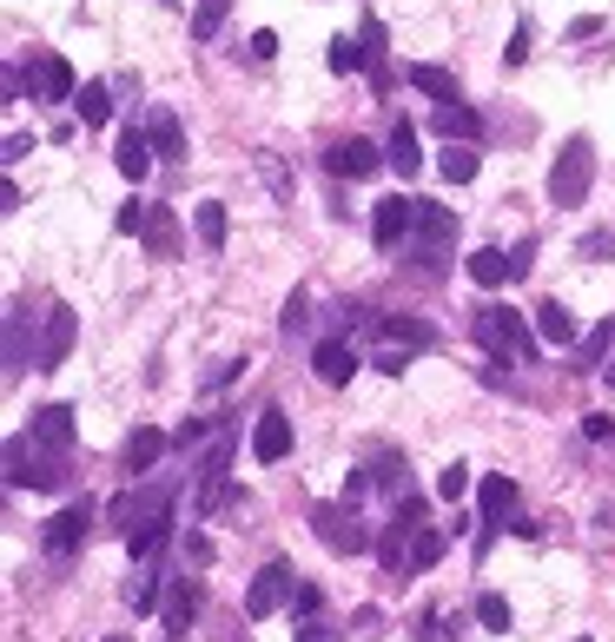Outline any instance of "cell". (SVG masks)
<instances>
[{
  "label": "cell",
  "mask_w": 615,
  "mask_h": 642,
  "mask_svg": "<svg viewBox=\"0 0 615 642\" xmlns=\"http://www.w3.org/2000/svg\"><path fill=\"white\" fill-rule=\"evenodd\" d=\"M7 484H13V491H60V484H66V464H60L53 444H40V438L26 431V438L7 444Z\"/></svg>",
  "instance_id": "1"
},
{
  "label": "cell",
  "mask_w": 615,
  "mask_h": 642,
  "mask_svg": "<svg viewBox=\"0 0 615 642\" xmlns=\"http://www.w3.org/2000/svg\"><path fill=\"white\" fill-rule=\"evenodd\" d=\"M590 186H596V146H590V133H576V139L556 152V166H550V199H556V206H583Z\"/></svg>",
  "instance_id": "2"
},
{
  "label": "cell",
  "mask_w": 615,
  "mask_h": 642,
  "mask_svg": "<svg viewBox=\"0 0 615 642\" xmlns=\"http://www.w3.org/2000/svg\"><path fill=\"white\" fill-rule=\"evenodd\" d=\"M457 239V212L450 206H437V199H424V212H417V232L404 239V252L417 259V272H437V259H444V245Z\"/></svg>",
  "instance_id": "3"
},
{
  "label": "cell",
  "mask_w": 615,
  "mask_h": 642,
  "mask_svg": "<svg viewBox=\"0 0 615 642\" xmlns=\"http://www.w3.org/2000/svg\"><path fill=\"white\" fill-rule=\"evenodd\" d=\"M477 345H484L490 358H537L530 325H523L517 312H497V305H484V312H477Z\"/></svg>",
  "instance_id": "4"
},
{
  "label": "cell",
  "mask_w": 615,
  "mask_h": 642,
  "mask_svg": "<svg viewBox=\"0 0 615 642\" xmlns=\"http://www.w3.org/2000/svg\"><path fill=\"white\" fill-rule=\"evenodd\" d=\"M311 530H318V544H325L331 557L371 550V530L358 524V504H318V511H311Z\"/></svg>",
  "instance_id": "5"
},
{
  "label": "cell",
  "mask_w": 615,
  "mask_h": 642,
  "mask_svg": "<svg viewBox=\"0 0 615 642\" xmlns=\"http://www.w3.org/2000/svg\"><path fill=\"white\" fill-rule=\"evenodd\" d=\"M298 597V577H291V564H265L258 577H252V590H245V617L252 623H265L272 610H285Z\"/></svg>",
  "instance_id": "6"
},
{
  "label": "cell",
  "mask_w": 615,
  "mask_h": 642,
  "mask_svg": "<svg viewBox=\"0 0 615 642\" xmlns=\"http://www.w3.org/2000/svg\"><path fill=\"white\" fill-rule=\"evenodd\" d=\"M417 212H424V199H378V212H371V239L384 245V252H397L411 232H417Z\"/></svg>",
  "instance_id": "7"
},
{
  "label": "cell",
  "mask_w": 615,
  "mask_h": 642,
  "mask_svg": "<svg viewBox=\"0 0 615 642\" xmlns=\"http://www.w3.org/2000/svg\"><path fill=\"white\" fill-rule=\"evenodd\" d=\"M73 338H79V318H73V305H46V331H40L33 371H60V365H66V351H73Z\"/></svg>",
  "instance_id": "8"
},
{
  "label": "cell",
  "mask_w": 615,
  "mask_h": 642,
  "mask_svg": "<svg viewBox=\"0 0 615 642\" xmlns=\"http://www.w3.org/2000/svg\"><path fill=\"white\" fill-rule=\"evenodd\" d=\"M86 537H93V504H66V511L46 524V537H40V544H46L53 557H73Z\"/></svg>",
  "instance_id": "9"
},
{
  "label": "cell",
  "mask_w": 615,
  "mask_h": 642,
  "mask_svg": "<svg viewBox=\"0 0 615 642\" xmlns=\"http://www.w3.org/2000/svg\"><path fill=\"white\" fill-rule=\"evenodd\" d=\"M26 80H33V93H40V99H73V93H79L73 60H66V53H40V60L26 66Z\"/></svg>",
  "instance_id": "10"
},
{
  "label": "cell",
  "mask_w": 615,
  "mask_h": 642,
  "mask_svg": "<svg viewBox=\"0 0 615 642\" xmlns=\"http://www.w3.org/2000/svg\"><path fill=\"white\" fill-rule=\"evenodd\" d=\"M325 166H331L338 179H371V172L384 166V152H378L371 139H358V133H351V139H338V146L325 152Z\"/></svg>",
  "instance_id": "11"
},
{
  "label": "cell",
  "mask_w": 615,
  "mask_h": 642,
  "mask_svg": "<svg viewBox=\"0 0 615 642\" xmlns=\"http://www.w3.org/2000/svg\"><path fill=\"white\" fill-rule=\"evenodd\" d=\"M252 457H258V464H285V457H291V418H285V411H258V424H252Z\"/></svg>",
  "instance_id": "12"
},
{
  "label": "cell",
  "mask_w": 615,
  "mask_h": 642,
  "mask_svg": "<svg viewBox=\"0 0 615 642\" xmlns=\"http://www.w3.org/2000/svg\"><path fill=\"white\" fill-rule=\"evenodd\" d=\"M192 617H199V590L179 577V583L166 590V610H159V623H166V642H185V636H192Z\"/></svg>",
  "instance_id": "13"
},
{
  "label": "cell",
  "mask_w": 615,
  "mask_h": 642,
  "mask_svg": "<svg viewBox=\"0 0 615 642\" xmlns=\"http://www.w3.org/2000/svg\"><path fill=\"white\" fill-rule=\"evenodd\" d=\"M113 166H119V172H126L132 186H139V179L152 172V133H139V119H132V126L119 133V146H113Z\"/></svg>",
  "instance_id": "14"
},
{
  "label": "cell",
  "mask_w": 615,
  "mask_h": 642,
  "mask_svg": "<svg viewBox=\"0 0 615 642\" xmlns=\"http://www.w3.org/2000/svg\"><path fill=\"white\" fill-rule=\"evenodd\" d=\"M139 239H146V252H152V259H179V219H172V206H146Z\"/></svg>",
  "instance_id": "15"
},
{
  "label": "cell",
  "mask_w": 615,
  "mask_h": 642,
  "mask_svg": "<svg viewBox=\"0 0 615 642\" xmlns=\"http://www.w3.org/2000/svg\"><path fill=\"white\" fill-rule=\"evenodd\" d=\"M404 80H411L417 93H431L437 106H444V99H464V93H457V73H450V66H431V60H411V66H404Z\"/></svg>",
  "instance_id": "16"
},
{
  "label": "cell",
  "mask_w": 615,
  "mask_h": 642,
  "mask_svg": "<svg viewBox=\"0 0 615 642\" xmlns=\"http://www.w3.org/2000/svg\"><path fill=\"white\" fill-rule=\"evenodd\" d=\"M537 338H543V345H576V312H570L563 298H543V305H537Z\"/></svg>",
  "instance_id": "17"
},
{
  "label": "cell",
  "mask_w": 615,
  "mask_h": 642,
  "mask_svg": "<svg viewBox=\"0 0 615 642\" xmlns=\"http://www.w3.org/2000/svg\"><path fill=\"white\" fill-rule=\"evenodd\" d=\"M431 126H437L444 139H477V133H484V119H477V106H464V99H444V106L431 113Z\"/></svg>",
  "instance_id": "18"
},
{
  "label": "cell",
  "mask_w": 615,
  "mask_h": 642,
  "mask_svg": "<svg viewBox=\"0 0 615 642\" xmlns=\"http://www.w3.org/2000/svg\"><path fill=\"white\" fill-rule=\"evenodd\" d=\"M378 338L384 345H404V351H431L437 345V331L424 318H378Z\"/></svg>",
  "instance_id": "19"
},
{
  "label": "cell",
  "mask_w": 615,
  "mask_h": 642,
  "mask_svg": "<svg viewBox=\"0 0 615 642\" xmlns=\"http://www.w3.org/2000/svg\"><path fill=\"white\" fill-rule=\"evenodd\" d=\"M311 371H318L325 385H351V371H358V358H351V345H338V338H325V345L311 351Z\"/></svg>",
  "instance_id": "20"
},
{
  "label": "cell",
  "mask_w": 615,
  "mask_h": 642,
  "mask_svg": "<svg viewBox=\"0 0 615 642\" xmlns=\"http://www.w3.org/2000/svg\"><path fill=\"white\" fill-rule=\"evenodd\" d=\"M33 438L53 444V451H73V404H46V411H33Z\"/></svg>",
  "instance_id": "21"
},
{
  "label": "cell",
  "mask_w": 615,
  "mask_h": 642,
  "mask_svg": "<svg viewBox=\"0 0 615 642\" xmlns=\"http://www.w3.org/2000/svg\"><path fill=\"white\" fill-rule=\"evenodd\" d=\"M464 272L484 285V292H497V285H510V252H497V245H484V252H470L464 259Z\"/></svg>",
  "instance_id": "22"
},
{
  "label": "cell",
  "mask_w": 615,
  "mask_h": 642,
  "mask_svg": "<svg viewBox=\"0 0 615 642\" xmlns=\"http://www.w3.org/2000/svg\"><path fill=\"white\" fill-rule=\"evenodd\" d=\"M477 504H484V530H497V524H503V517L517 511V484H510V477H484Z\"/></svg>",
  "instance_id": "23"
},
{
  "label": "cell",
  "mask_w": 615,
  "mask_h": 642,
  "mask_svg": "<svg viewBox=\"0 0 615 642\" xmlns=\"http://www.w3.org/2000/svg\"><path fill=\"white\" fill-rule=\"evenodd\" d=\"M384 166H391V172H404V179H411V172L424 166V152H417V133H411L404 119L391 126V146H384Z\"/></svg>",
  "instance_id": "24"
},
{
  "label": "cell",
  "mask_w": 615,
  "mask_h": 642,
  "mask_svg": "<svg viewBox=\"0 0 615 642\" xmlns=\"http://www.w3.org/2000/svg\"><path fill=\"white\" fill-rule=\"evenodd\" d=\"M477 166H484V159L470 152V139H450V146L437 152V172H444L450 186H470V179H477Z\"/></svg>",
  "instance_id": "25"
},
{
  "label": "cell",
  "mask_w": 615,
  "mask_h": 642,
  "mask_svg": "<svg viewBox=\"0 0 615 642\" xmlns=\"http://www.w3.org/2000/svg\"><path fill=\"white\" fill-rule=\"evenodd\" d=\"M444 564V530H431V524H417V537H411V564H404V577H424V570H437Z\"/></svg>",
  "instance_id": "26"
},
{
  "label": "cell",
  "mask_w": 615,
  "mask_h": 642,
  "mask_svg": "<svg viewBox=\"0 0 615 642\" xmlns=\"http://www.w3.org/2000/svg\"><path fill=\"white\" fill-rule=\"evenodd\" d=\"M73 113H79V126H106V119H113V86H99V80L79 86V93H73Z\"/></svg>",
  "instance_id": "27"
},
{
  "label": "cell",
  "mask_w": 615,
  "mask_h": 642,
  "mask_svg": "<svg viewBox=\"0 0 615 642\" xmlns=\"http://www.w3.org/2000/svg\"><path fill=\"white\" fill-rule=\"evenodd\" d=\"M146 133H152V152H159V159H185V133H179V119H172V113H152V119H146Z\"/></svg>",
  "instance_id": "28"
},
{
  "label": "cell",
  "mask_w": 615,
  "mask_h": 642,
  "mask_svg": "<svg viewBox=\"0 0 615 642\" xmlns=\"http://www.w3.org/2000/svg\"><path fill=\"white\" fill-rule=\"evenodd\" d=\"M26 365H33V358H26V312L13 305V312H7V378H20Z\"/></svg>",
  "instance_id": "29"
},
{
  "label": "cell",
  "mask_w": 615,
  "mask_h": 642,
  "mask_svg": "<svg viewBox=\"0 0 615 642\" xmlns=\"http://www.w3.org/2000/svg\"><path fill=\"white\" fill-rule=\"evenodd\" d=\"M166 457V431H132V444H126V471H152Z\"/></svg>",
  "instance_id": "30"
},
{
  "label": "cell",
  "mask_w": 615,
  "mask_h": 642,
  "mask_svg": "<svg viewBox=\"0 0 615 642\" xmlns=\"http://www.w3.org/2000/svg\"><path fill=\"white\" fill-rule=\"evenodd\" d=\"M166 530H172V511H166V517H146V524H132V530H126V550H132V557H152V550L166 544Z\"/></svg>",
  "instance_id": "31"
},
{
  "label": "cell",
  "mask_w": 615,
  "mask_h": 642,
  "mask_svg": "<svg viewBox=\"0 0 615 642\" xmlns=\"http://www.w3.org/2000/svg\"><path fill=\"white\" fill-rule=\"evenodd\" d=\"M325 66H331V73H358V66H371V60H364V40L338 33V40H331V53H325Z\"/></svg>",
  "instance_id": "32"
},
{
  "label": "cell",
  "mask_w": 615,
  "mask_h": 642,
  "mask_svg": "<svg viewBox=\"0 0 615 642\" xmlns=\"http://www.w3.org/2000/svg\"><path fill=\"white\" fill-rule=\"evenodd\" d=\"M192 219H199V245H205V252H219V245H225V206H219V199H205Z\"/></svg>",
  "instance_id": "33"
},
{
  "label": "cell",
  "mask_w": 615,
  "mask_h": 642,
  "mask_svg": "<svg viewBox=\"0 0 615 642\" xmlns=\"http://www.w3.org/2000/svg\"><path fill=\"white\" fill-rule=\"evenodd\" d=\"M609 345H615V318H609V325H596V331L583 338V351H576V371H596V365L609 358Z\"/></svg>",
  "instance_id": "34"
},
{
  "label": "cell",
  "mask_w": 615,
  "mask_h": 642,
  "mask_svg": "<svg viewBox=\"0 0 615 642\" xmlns=\"http://www.w3.org/2000/svg\"><path fill=\"white\" fill-rule=\"evenodd\" d=\"M477 623L497 630V636H510V603H503L497 590H484V597H477Z\"/></svg>",
  "instance_id": "35"
},
{
  "label": "cell",
  "mask_w": 615,
  "mask_h": 642,
  "mask_svg": "<svg viewBox=\"0 0 615 642\" xmlns=\"http://www.w3.org/2000/svg\"><path fill=\"white\" fill-rule=\"evenodd\" d=\"M225 13H232V0H199V13H192V40H212V33L225 27Z\"/></svg>",
  "instance_id": "36"
},
{
  "label": "cell",
  "mask_w": 615,
  "mask_h": 642,
  "mask_svg": "<svg viewBox=\"0 0 615 642\" xmlns=\"http://www.w3.org/2000/svg\"><path fill=\"white\" fill-rule=\"evenodd\" d=\"M464 491H470V464H444L437 471V497L444 504H464Z\"/></svg>",
  "instance_id": "37"
},
{
  "label": "cell",
  "mask_w": 615,
  "mask_h": 642,
  "mask_svg": "<svg viewBox=\"0 0 615 642\" xmlns=\"http://www.w3.org/2000/svg\"><path fill=\"white\" fill-rule=\"evenodd\" d=\"M152 603H159V577H152V570H139V577L126 583V610H139V617H146Z\"/></svg>",
  "instance_id": "38"
},
{
  "label": "cell",
  "mask_w": 615,
  "mask_h": 642,
  "mask_svg": "<svg viewBox=\"0 0 615 642\" xmlns=\"http://www.w3.org/2000/svg\"><path fill=\"white\" fill-rule=\"evenodd\" d=\"M311 325V305H305V292H291L285 298V331H305Z\"/></svg>",
  "instance_id": "39"
},
{
  "label": "cell",
  "mask_w": 615,
  "mask_h": 642,
  "mask_svg": "<svg viewBox=\"0 0 615 642\" xmlns=\"http://www.w3.org/2000/svg\"><path fill=\"white\" fill-rule=\"evenodd\" d=\"M371 365H378V371H391V378H404V365H411V351H404V345H384V351H378Z\"/></svg>",
  "instance_id": "40"
},
{
  "label": "cell",
  "mask_w": 615,
  "mask_h": 642,
  "mask_svg": "<svg viewBox=\"0 0 615 642\" xmlns=\"http://www.w3.org/2000/svg\"><path fill=\"white\" fill-rule=\"evenodd\" d=\"M530 265H537V245H530V239H523V245H517V252H510V285H517V278H530Z\"/></svg>",
  "instance_id": "41"
},
{
  "label": "cell",
  "mask_w": 615,
  "mask_h": 642,
  "mask_svg": "<svg viewBox=\"0 0 615 642\" xmlns=\"http://www.w3.org/2000/svg\"><path fill=\"white\" fill-rule=\"evenodd\" d=\"M325 610V597L311 590V583H298V597H291V617H318Z\"/></svg>",
  "instance_id": "42"
},
{
  "label": "cell",
  "mask_w": 615,
  "mask_h": 642,
  "mask_svg": "<svg viewBox=\"0 0 615 642\" xmlns=\"http://www.w3.org/2000/svg\"><path fill=\"white\" fill-rule=\"evenodd\" d=\"M576 252H583V259H609V252H615V232H590Z\"/></svg>",
  "instance_id": "43"
},
{
  "label": "cell",
  "mask_w": 615,
  "mask_h": 642,
  "mask_svg": "<svg viewBox=\"0 0 615 642\" xmlns=\"http://www.w3.org/2000/svg\"><path fill=\"white\" fill-rule=\"evenodd\" d=\"M503 60H510V66H523V60H530V33H523V27L510 33V46H503Z\"/></svg>",
  "instance_id": "44"
},
{
  "label": "cell",
  "mask_w": 615,
  "mask_h": 642,
  "mask_svg": "<svg viewBox=\"0 0 615 642\" xmlns=\"http://www.w3.org/2000/svg\"><path fill=\"white\" fill-rule=\"evenodd\" d=\"M139 219H146V199H132V206H119V232H132V239H139Z\"/></svg>",
  "instance_id": "45"
},
{
  "label": "cell",
  "mask_w": 615,
  "mask_h": 642,
  "mask_svg": "<svg viewBox=\"0 0 615 642\" xmlns=\"http://www.w3.org/2000/svg\"><path fill=\"white\" fill-rule=\"evenodd\" d=\"M185 557H192V564H212V537H199V530H185Z\"/></svg>",
  "instance_id": "46"
},
{
  "label": "cell",
  "mask_w": 615,
  "mask_h": 642,
  "mask_svg": "<svg viewBox=\"0 0 615 642\" xmlns=\"http://www.w3.org/2000/svg\"><path fill=\"white\" fill-rule=\"evenodd\" d=\"M583 438H590V444H609L615 424H609V418H583Z\"/></svg>",
  "instance_id": "47"
},
{
  "label": "cell",
  "mask_w": 615,
  "mask_h": 642,
  "mask_svg": "<svg viewBox=\"0 0 615 642\" xmlns=\"http://www.w3.org/2000/svg\"><path fill=\"white\" fill-rule=\"evenodd\" d=\"M26 152H33V139H26V133H7V152H0V159L13 166V159H26Z\"/></svg>",
  "instance_id": "48"
},
{
  "label": "cell",
  "mask_w": 615,
  "mask_h": 642,
  "mask_svg": "<svg viewBox=\"0 0 615 642\" xmlns=\"http://www.w3.org/2000/svg\"><path fill=\"white\" fill-rule=\"evenodd\" d=\"M278 53V33H252V60H272Z\"/></svg>",
  "instance_id": "49"
},
{
  "label": "cell",
  "mask_w": 615,
  "mask_h": 642,
  "mask_svg": "<svg viewBox=\"0 0 615 642\" xmlns=\"http://www.w3.org/2000/svg\"><path fill=\"white\" fill-rule=\"evenodd\" d=\"M298 642H338V630H325V623H305V630H298Z\"/></svg>",
  "instance_id": "50"
},
{
  "label": "cell",
  "mask_w": 615,
  "mask_h": 642,
  "mask_svg": "<svg viewBox=\"0 0 615 642\" xmlns=\"http://www.w3.org/2000/svg\"><path fill=\"white\" fill-rule=\"evenodd\" d=\"M609 385H615V365H609Z\"/></svg>",
  "instance_id": "51"
}]
</instances>
